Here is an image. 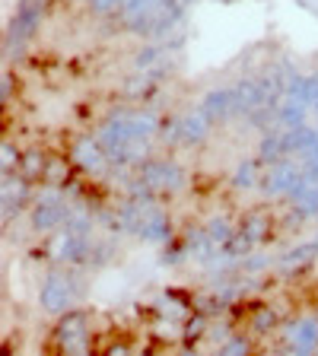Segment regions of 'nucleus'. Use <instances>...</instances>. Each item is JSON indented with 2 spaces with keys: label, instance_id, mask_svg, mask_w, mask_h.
<instances>
[{
  "label": "nucleus",
  "instance_id": "1",
  "mask_svg": "<svg viewBox=\"0 0 318 356\" xmlns=\"http://www.w3.org/2000/svg\"><path fill=\"white\" fill-rule=\"evenodd\" d=\"M156 134L159 118L150 111H115L105 124H99L96 140L102 143L111 165H134L143 159Z\"/></svg>",
  "mask_w": 318,
  "mask_h": 356
},
{
  "label": "nucleus",
  "instance_id": "2",
  "mask_svg": "<svg viewBox=\"0 0 318 356\" xmlns=\"http://www.w3.org/2000/svg\"><path fill=\"white\" fill-rule=\"evenodd\" d=\"M166 13H175L172 0H125L121 3V16L134 29H163Z\"/></svg>",
  "mask_w": 318,
  "mask_h": 356
},
{
  "label": "nucleus",
  "instance_id": "3",
  "mask_svg": "<svg viewBox=\"0 0 318 356\" xmlns=\"http://www.w3.org/2000/svg\"><path fill=\"white\" fill-rule=\"evenodd\" d=\"M77 302V280L74 274H67V270H51V274L45 277L42 283V309L45 312H70V305Z\"/></svg>",
  "mask_w": 318,
  "mask_h": 356
},
{
  "label": "nucleus",
  "instance_id": "4",
  "mask_svg": "<svg viewBox=\"0 0 318 356\" xmlns=\"http://www.w3.org/2000/svg\"><path fill=\"white\" fill-rule=\"evenodd\" d=\"M42 7H45V0H19V7H16V13H13V22H10V38H7L10 54H19L22 44L38 32Z\"/></svg>",
  "mask_w": 318,
  "mask_h": 356
},
{
  "label": "nucleus",
  "instance_id": "5",
  "mask_svg": "<svg viewBox=\"0 0 318 356\" xmlns=\"http://www.w3.org/2000/svg\"><path fill=\"white\" fill-rule=\"evenodd\" d=\"M299 181H303V169L287 156V159L271 163L267 175L261 178V188H264L267 197H293V191L299 188Z\"/></svg>",
  "mask_w": 318,
  "mask_h": 356
},
{
  "label": "nucleus",
  "instance_id": "6",
  "mask_svg": "<svg viewBox=\"0 0 318 356\" xmlns=\"http://www.w3.org/2000/svg\"><path fill=\"white\" fill-rule=\"evenodd\" d=\"M54 334H58V347L64 353H86L89 350V318L83 312H64Z\"/></svg>",
  "mask_w": 318,
  "mask_h": 356
},
{
  "label": "nucleus",
  "instance_id": "7",
  "mask_svg": "<svg viewBox=\"0 0 318 356\" xmlns=\"http://www.w3.org/2000/svg\"><path fill=\"white\" fill-rule=\"evenodd\" d=\"M137 181L143 185V191L150 194H172L182 188V169H175L172 163H143Z\"/></svg>",
  "mask_w": 318,
  "mask_h": 356
},
{
  "label": "nucleus",
  "instance_id": "8",
  "mask_svg": "<svg viewBox=\"0 0 318 356\" xmlns=\"http://www.w3.org/2000/svg\"><path fill=\"white\" fill-rule=\"evenodd\" d=\"M32 222H35V229L42 232H51V229H61L70 222V207H67V200L61 194H45L42 200L35 204L32 210Z\"/></svg>",
  "mask_w": 318,
  "mask_h": 356
},
{
  "label": "nucleus",
  "instance_id": "9",
  "mask_svg": "<svg viewBox=\"0 0 318 356\" xmlns=\"http://www.w3.org/2000/svg\"><path fill=\"white\" fill-rule=\"evenodd\" d=\"M74 163H77V169L80 172H86V175H105L109 172V165H111V159L105 156V149H102V143L99 140H89V137H80V140L74 143Z\"/></svg>",
  "mask_w": 318,
  "mask_h": 356
},
{
  "label": "nucleus",
  "instance_id": "10",
  "mask_svg": "<svg viewBox=\"0 0 318 356\" xmlns=\"http://www.w3.org/2000/svg\"><path fill=\"white\" fill-rule=\"evenodd\" d=\"M204 115L210 121H226V118H236L239 115V102H236V89H220V92H210L204 99Z\"/></svg>",
  "mask_w": 318,
  "mask_h": 356
},
{
  "label": "nucleus",
  "instance_id": "11",
  "mask_svg": "<svg viewBox=\"0 0 318 356\" xmlns=\"http://www.w3.org/2000/svg\"><path fill=\"white\" fill-rule=\"evenodd\" d=\"M287 341L299 353H312L318 350V321L315 318H299L287 327Z\"/></svg>",
  "mask_w": 318,
  "mask_h": 356
},
{
  "label": "nucleus",
  "instance_id": "12",
  "mask_svg": "<svg viewBox=\"0 0 318 356\" xmlns=\"http://www.w3.org/2000/svg\"><path fill=\"white\" fill-rule=\"evenodd\" d=\"M210 124H214V121H210L204 111H194V115H185V118L178 121L175 131L182 134V140L185 143H200L210 134Z\"/></svg>",
  "mask_w": 318,
  "mask_h": 356
},
{
  "label": "nucleus",
  "instance_id": "13",
  "mask_svg": "<svg viewBox=\"0 0 318 356\" xmlns=\"http://www.w3.org/2000/svg\"><path fill=\"white\" fill-rule=\"evenodd\" d=\"M255 181H258V175H255V165L252 163H242L236 172V185L239 188H252Z\"/></svg>",
  "mask_w": 318,
  "mask_h": 356
},
{
  "label": "nucleus",
  "instance_id": "14",
  "mask_svg": "<svg viewBox=\"0 0 318 356\" xmlns=\"http://www.w3.org/2000/svg\"><path fill=\"white\" fill-rule=\"evenodd\" d=\"M38 172H42V156L32 149V153H26V163H22V175H26V178H35Z\"/></svg>",
  "mask_w": 318,
  "mask_h": 356
},
{
  "label": "nucleus",
  "instance_id": "15",
  "mask_svg": "<svg viewBox=\"0 0 318 356\" xmlns=\"http://www.w3.org/2000/svg\"><path fill=\"white\" fill-rule=\"evenodd\" d=\"M255 331H271V325H274V312L271 309H258L255 312Z\"/></svg>",
  "mask_w": 318,
  "mask_h": 356
},
{
  "label": "nucleus",
  "instance_id": "16",
  "mask_svg": "<svg viewBox=\"0 0 318 356\" xmlns=\"http://www.w3.org/2000/svg\"><path fill=\"white\" fill-rule=\"evenodd\" d=\"M245 350H248V341H242V337H232L223 343V353H245Z\"/></svg>",
  "mask_w": 318,
  "mask_h": 356
},
{
  "label": "nucleus",
  "instance_id": "17",
  "mask_svg": "<svg viewBox=\"0 0 318 356\" xmlns=\"http://www.w3.org/2000/svg\"><path fill=\"white\" fill-rule=\"evenodd\" d=\"M89 3H93L99 13H111V10H118L125 0H89Z\"/></svg>",
  "mask_w": 318,
  "mask_h": 356
},
{
  "label": "nucleus",
  "instance_id": "18",
  "mask_svg": "<svg viewBox=\"0 0 318 356\" xmlns=\"http://www.w3.org/2000/svg\"><path fill=\"white\" fill-rule=\"evenodd\" d=\"M16 169V147H10V143H3V172Z\"/></svg>",
  "mask_w": 318,
  "mask_h": 356
},
{
  "label": "nucleus",
  "instance_id": "19",
  "mask_svg": "<svg viewBox=\"0 0 318 356\" xmlns=\"http://www.w3.org/2000/svg\"><path fill=\"white\" fill-rule=\"evenodd\" d=\"M10 99V76H3V102Z\"/></svg>",
  "mask_w": 318,
  "mask_h": 356
}]
</instances>
